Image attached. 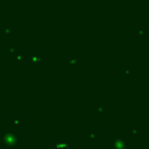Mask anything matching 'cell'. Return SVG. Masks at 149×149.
<instances>
[{
  "label": "cell",
  "instance_id": "obj_1",
  "mask_svg": "<svg viewBox=\"0 0 149 149\" xmlns=\"http://www.w3.org/2000/svg\"><path fill=\"white\" fill-rule=\"evenodd\" d=\"M52 149H72L68 143H57Z\"/></svg>",
  "mask_w": 149,
  "mask_h": 149
}]
</instances>
